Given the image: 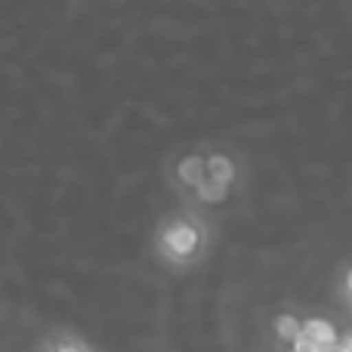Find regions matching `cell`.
Segmentation results:
<instances>
[{
    "mask_svg": "<svg viewBox=\"0 0 352 352\" xmlns=\"http://www.w3.org/2000/svg\"><path fill=\"white\" fill-rule=\"evenodd\" d=\"M198 241H201V235L192 223H173L164 232V250L173 260H188L198 250Z\"/></svg>",
    "mask_w": 352,
    "mask_h": 352,
    "instance_id": "1",
    "label": "cell"
},
{
    "mask_svg": "<svg viewBox=\"0 0 352 352\" xmlns=\"http://www.w3.org/2000/svg\"><path fill=\"white\" fill-rule=\"evenodd\" d=\"M300 334L306 340H312L316 346H322L324 352L337 346V328L331 322H324V318H306V322H300Z\"/></svg>",
    "mask_w": 352,
    "mask_h": 352,
    "instance_id": "2",
    "label": "cell"
},
{
    "mask_svg": "<svg viewBox=\"0 0 352 352\" xmlns=\"http://www.w3.org/2000/svg\"><path fill=\"white\" fill-rule=\"evenodd\" d=\"M204 173L207 179L219 182V186H232L235 182V161L229 155H210V158H204Z\"/></svg>",
    "mask_w": 352,
    "mask_h": 352,
    "instance_id": "3",
    "label": "cell"
},
{
    "mask_svg": "<svg viewBox=\"0 0 352 352\" xmlns=\"http://www.w3.org/2000/svg\"><path fill=\"white\" fill-rule=\"evenodd\" d=\"M204 176L207 173H204V158H201V155H186V158L176 164V179L188 188H195Z\"/></svg>",
    "mask_w": 352,
    "mask_h": 352,
    "instance_id": "4",
    "label": "cell"
},
{
    "mask_svg": "<svg viewBox=\"0 0 352 352\" xmlns=\"http://www.w3.org/2000/svg\"><path fill=\"white\" fill-rule=\"evenodd\" d=\"M195 192H198V198L204 201V204H219V201L229 195V186H219V182H213L204 176V179L195 186Z\"/></svg>",
    "mask_w": 352,
    "mask_h": 352,
    "instance_id": "5",
    "label": "cell"
},
{
    "mask_svg": "<svg viewBox=\"0 0 352 352\" xmlns=\"http://www.w3.org/2000/svg\"><path fill=\"white\" fill-rule=\"evenodd\" d=\"M275 334H278V340L294 343L300 337V318L297 316H278L275 318Z\"/></svg>",
    "mask_w": 352,
    "mask_h": 352,
    "instance_id": "6",
    "label": "cell"
}]
</instances>
